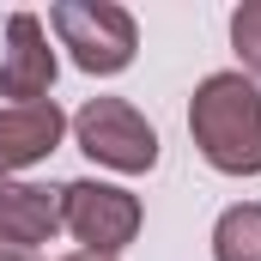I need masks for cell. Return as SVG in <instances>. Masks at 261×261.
Segmentation results:
<instances>
[{
  "label": "cell",
  "instance_id": "obj_1",
  "mask_svg": "<svg viewBox=\"0 0 261 261\" xmlns=\"http://www.w3.org/2000/svg\"><path fill=\"white\" fill-rule=\"evenodd\" d=\"M189 134L200 158L225 176H255L261 170V91L243 73H213L200 79L189 103Z\"/></svg>",
  "mask_w": 261,
  "mask_h": 261
},
{
  "label": "cell",
  "instance_id": "obj_2",
  "mask_svg": "<svg viewBox=\"0 0 261 261\" xmlns=\"http://www.w3.org/2000/svg\"><path fill=\"white\" fill-rule=\"evenodd\" d=\"M49 24H55L61 49L73 55V67H85V73H122L140 49L134 12L116 0H61V6H49Z\"/></svg>",
  "mask_w": 261,
  "mask_h": 261
},
{
  "label": "cell",
  "instance_id": "obj_3",
  "mask_svg": "<svg viewBox=\"0 0 261 261\" xmlns=\"http://www.w3.org/2000/svg\"><path fill=\"white\" fill-rule=\"evenodd\" d=\"M73 134H79V152H91L110 170L140 176V170L158 164V134H152V122L134 110L128 97H91L73 116Z\"/></svg>",
  "mask_w": 261,
  "mask_h": 261
},
{
  "label": "cell",
  "instance_id": "obj_4",
  "mask_svg": "<svg viewBox=\"0 0 261 261\" xmlns=\"http://www.w3.org/2000/svg\"><path fill=\"white\" fill-rule=\"evenodd\" d=\"M61 225L91 249V255H116L122 243L140 237V200L128 189H110V182H67L61 189Z\"/></svg>",
  "mask_w": 261,
  "mask_h": 261
},
{
  "label": "cell",
  "instance_id": "obj_5",
  "mask_svg": "<svg viewBox=\"0 0 261 261\" xmlns=\"http://www.w3.org/2000/svg\"><path fill=\"white\" fill-rule=\"evenodd\" d=\"M55 85V49L37 12H12L6 18V49H0V97H12V110L43 103Z\"/></svg>",
  "mask_w": 261,
  "mask_h": 261
},
{
  "label": "cell",
  "instance_id": "obj_6",
  "mask_svg": "<svg viewBox=\"0 0 261 261\" xmlns=\"http://www.w3.org/2000/svg\"><path fill=\"white\" fill-rule=\"evenodd\" d=\"M67 134V116L55 110V97L43 103H24V110H0V182L37 158H49Z\"/></svg>",
  "mask_w": 261,
  "mask_h": 261
},
{
  "label": "cell",
  "instance_id": "obj_7",
  "mask_svg": "<svg viewBox=\"0 0 261 261\" xmlns=\"http://www.w3.org/2000/svg\"><path fill=\"white\" fill-rule=\"evenodd\" d=\"M55 231H61V189L0 182V243H18L37 255V243H49Z\"/></svg>",
  "mask_w": 261,
  "mask_h": 261
},
{
  "label": "cell",
  "instance_id": "obj_8",
  "mask_svg": "<svg viewBox=\"0 0 261 261\" xmlns=\"http://www.w3.org/2000/svg\"><path fill=\"white\" fill-rule=\"evenodd\" d=\"M213 261H261V206H225L213 225Z\"/></svg>",
  "mask_w": 261,
  "mask_h": 261
},
{
  "label": "cell",
  "instance_id": "obj_9",
  "mask_svg": "<svg viewBox=\"0 0 261 261\" xmlns=\"http://www.w3.org/2000/svg\"><path fill=\"white\" fill-rule=\"evenodd\" d=\"M231 43H237L243 67L261 73V0H249V6H237V12H231Z\"/></svg>",
  "mask_w": 261,
  "mask_h": 261
},
{
  "label": "cell",
  "instance_id": "obj_10",
  "mask_svg": "<svg viewBox=\"0 0 261 261\" xmlns=\"http://www.w3.org/2000/svg\"><path fill=\"white\" fill-rule=\"evenodd\" d=\"M0 261H37L31 249H18V243H0Z\"/></svg>",
  "mask_w": 261,
  "mask_h": 261
},
{
  "label": "cell",
  "instance_id": "obj_11",
  "mask_svg": "<svg viewBox=\"0 0 261 261\" xmlns=\"http://www.w3.org/2000/svg\"><path fill=\"white\" fill-rule=\"evenodd\" d=\"M67 261H116V255H91V249H79V255H67Z\"/></svg>",
  "mask_w": 261,
  "mask_h": 261
}]
</instances>
